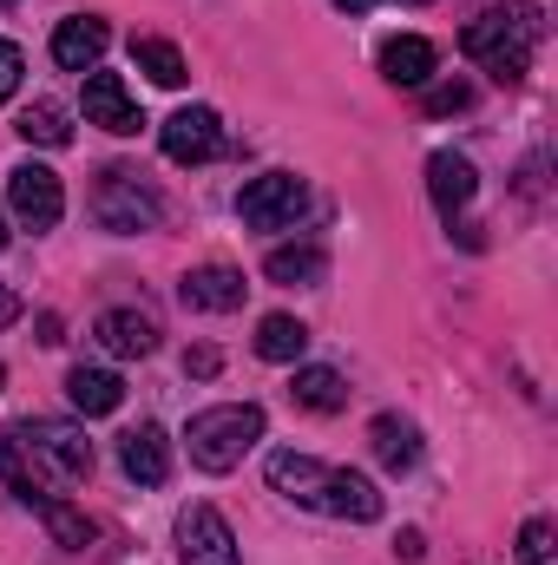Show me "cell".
I'll return each instance as SVG.
<instances>
[{
	"label": "cell",
	"mask_w": 558,
	"mask_h": 565,
	"mask_svg": "<svg viewBox=\"0 0 558 565\" xmlns=\"http://www.w3.org/2000/svg\"><path fill=\"white\" fill-rule=\"evenodd\" d=\"M264 408L257 402H224V408H197L191 427H184V440H191V460L204 467V473H230L257 440H264Z\"/></svg>",
	"instance_id": "cell-3"
},
{
	"label": "cell",
	"mask_w": 558,
	"mask_h": 565,
	"mask_svg": "<svg viewBox=\"0 0 558 565\" xmlns=\"http://www.w3.org/2000/svg\"><path fill=\"white\" fill-rule=\"evenodd\" d=\"M119 467L139 480V487H164L171 480V440L158 422H139L126 440H119Z\"/></svg>",
	"instance_id": "cell-15"
},
{
	"label": "cell",
	"mask_w": 558,
	"mask_h": 565,
	"mask_svg": "<svg viewBox=\"0 0 558 565\" xmlns=\"http://www.w3.org/2000/svg\"><path fill=\"white\" fill-rule=\"evenodd\" d=\"M302 349H309V329L296 316H264L257 322V355L264 362H302Z\"/></svg>",
	"instance_id": "cell-24"
},
{
	"label": "cell",
	"mask_w": 558,
	"mask_h": 565,
	"mask_svg": "<svg viewBox=\"0 0 558 565\" xmlns=\"http://www.w3.org/2000/svg\"><path fill=\"white\" fill-rule=\"evenodd\" d=\"M13 440L60 480V487H73V480H93V440L79 434L73 422H46V415H33V422L13 427Z\"/></svg>",
	"instance_id": "cell-5"
},
{
	"label": "cell",
	"mask_w": 558,
	"mask_h": 565,
	"mask_svg": "<svg viewBox=\"0 0 558 565\" xmlns=\"http://www.w3.org/2000/svg\"><path fill=\"white\" fill-rule=\"evenodd\" d=\"M473 191H480L473 158H460V151H433V158H427V198L440 204V217L466 211V204H473Z\"/></svg>",
	"instance_id": "cell-14"
},
{
	"label": "cell",
	"mask_w": 558,
	"mask_h": 565,
	"mask_svg": "<svg viewBox=\"0 0 558 565\" xmlns=\"http://www.w3.org/2000/svg\"><path fill=\"white\" fill-rule=\"evenodd\" d=\"M0 487H7L13 500L40 507V513L60 500V480H53V473H46V467H40V460H33L20 440H13V434H0Z\"/></svg>",
	"instance_id": "cell-12"
},
{
	"label": "cell",
	"mask_w": 558,
	"mask_h": 565,
	"mask_svg": "<svg viewBox=\"0 0 558 565\" xmlns=\"http://www.w3.org/2000/svg\"><path fill=\"white\" fill-rule=\"evenodd\" d=\"M264 473H270V487H277L282 500H296V507H315V513H329V520H355V526L382 520V493H375V480H368V473L329 467V460H315V454H296V447H277Z\"/></svg>",
	"instance_id": "cell-1"
},
{
	"label": "cell",
	"mask_w": 558,
	"mask_h": 565,
	"mask_svg": "<svg viewBox=\"0 0 558 565\" xmlns=\"http://www.w3.org/2000/svg\"><path fill=\"white\" fill-rule=\"evenodd\" d=\"M264 277L282 282V289H315V282L329 277V250L322 244H282V250H270Z\"/></svg>",
	"instance_id": "cell-17"
},
{
	"label": "cell",
	"mask_w": 558,
	"mask_h": 565,
	"mask_svg": "<svg viewBox=\"0 0 558 565\" xmlns=\"http://www.w3.org/2000/svg\"><path fill=\"white\" fill-rule=\"evenodd\" d=\"M106 46H112V26H106L99 13H73V20L53 26V60H60L66 73H93V66L106 60Z\"/></svg>",
	"instance_id": "cell-11"
},
{
	"label": "cell",
	"mask_w": 558,
	"mask_h": 565,
	"mask_svg": "<svg viewBox=\"0 0 558 565\" xmlns=\"http://www.w3.org/2000/svg\"><path fill=\"white\" fill-rule=\"evenodd\" d=\"M0 382H7V369H0Z\"/></svg>",
	"instance_id": "cell-33"
},
{
	"label": "cell",
	"mask_w": 558,
	"mask_h": 565,
	"mask_svg": "<svg viewBox=\"0 0 558 565\" xmlns=\"http://www.w3.org/2000/svg\"><path fill=\"white\" fill-rule=\"evenodd\" d=\"M184 369H191V375H217V349H191Z\"/></svg>",
	"instance_id": "cell-29"
},
{
	"label": "cell",
	"mask_w": 558,
	"mask_h": 565,
	"mask_svg": "<svg viewBox=\"0 0 558 565\" xmlns=\"http://www.w3.org/2000/svg\"><path fill=\"white\" fill-rule=\"evenodd\" d=\"M178 559L184 565H244L230 520H224L211 500H191V507L178 513Z\"/></svg>",
	"instance_id": "cell-7"
},
{
	"label": "cell",
	"mask_w": 558,
	"mask_h": 565,
	"mask_svg": "<svg viewBox=\"0 0 558 565\" xmlns=\"http://www.w3.org/2000/svg\"><path fill=\"white\" fill-rule=\"evenodd\" d=\"M302 204H309V184H302L296 171H264V178H250V184L237 191V217H244L250 231H282V224H296Z\"/></svg>",
	"instance_id": "cell-6"
},
{
	"label": "cell",
	"mask_w": 558,
	"mask_h": 565,
	"mask_svg": "<svg viewBox=\"0 0 558 565\" xmlns=\"http://www.w3.org/2000/svg\"><path fill=\"white\" fill-rule=\"evenodd\" d=\"M7 322H20V296H13V289L0 282V329H7Z\"/></svg>",
	"instance_id": "cell-30"
},
{
	"label": "cell",
	"mask_w": 558,
	"mask_h": 565,
	"mask_svg": "<svg viewBox=\"0 0 558 565\" xmlns=\"http://www.w3.org/2000/svg\"><path fill=\"white\" fill-rule=\"evenodd\" d=\"M473 106V86L466 79H453V86H433L427 93V113H466Z\"/></svg>",
	"instance_id": "cell-27"
},
{
	"label": "cell",
	"mask_w": 558,
	"mask_h": 565,
	"mask_svg": "<svg viewBox=\"0 0 558 565\" xmlns=\"http://www.w3.org/2000/svg\"><path fill=\"white\" fill-rule=\"evenodd\" d=\"M382 73H388V86H427V79H433V40L395 33V40L382 46Z\"/></svg>",
	"instance_id": "cell-18"
},
{
	"label": "cell",
	"mask_w": 558,
	"mask_h": 565,
	"mask_svg": "<svg viewBox=\"0 0 558 565\" xmlns=\"http://www.w3.org/2000/svg\"><path fill=\"white\" fill-rule=\"evenodd\" d=\"M552 559V520H526L519 526V565H546Z\"/></svg>",
	"instance_id": "cell-26"
},
{
	"label": "cell",
	"mask_w": 558,
	"mask_h": 565,
	"mask_svg": "<svg viewBox=\"0 0 558 565\" xmlns=\"http://www.w3.org/2000/svg\"><path fill=\"white\" fill-rule=\"evenodd\" d=\"M368 440H375V460H382L388 473H408V467L420 460V427L401 422V415H375Z\"/></svg>",
	"instance_id": "cell-20"
},
{
	"label": "cell",
	"mask_w": 558,
	"mask_h": 565,
	"mask_svg": "<svg viewBox=\"0 0 558 565\" xmlns=\"http://www.w3.org/2000/svg\"><path fill=\"white\" fill-rule=\"evenodd\" d=\"M0 250H7V217H0Z\"/></svg>",
	"instance_id": "cell-32"
},
{
	"label": "cell",
	"mask_w": 558,
	"mask_h": 565,
	"mask_svg": "<svg viewBox=\"0 0 558 565\" xmlns=\"http://www.w3.org/2000/svg\"><path fill=\"white\" fill-rule=\"evenodd\" d=\"M0 7H13V0H0Z\"/></svg>",
	"instance_id": "cell-34"
},
{
	"label": "cell",
	"mask_w": 558,
	"mask_h": 565,
	"mask_svg": "<svg viewBox=\"0 0 558 565\" xmlns=\"http://www.w3.org/2000/svg\"><path fill=\"white\" fill-rule=\"evenodd\" d=\"M335 7H342V13H368L375 0H335Z\"/></svg>",
	"instance_id": "cell-31"
},
{
	"label": "cell",
	"mask_w": 558,
	"mask_h": 565,
	"mask_svg": "<svg viewBox=\"0 0 558 565\" xmlns=\"http://www.w3.org/2000/svg\"><path fill=\"white\" fill-rule=\"evenodd\" d=\"M86 126H99V132H112V139H132L144 119H139V99L126 93V79L119 73H86Z\"/></svg>",
	"instance_id": "cell-10"
},
{
	"label": "cell",
	"mask_w": 558,
	"mask_h": 565,
	"mask_svg": "<svg viewBox=\"0 0 558 565\" xmlns=\"http://www.w3.org/2000/svg\"><path fill=\"white\" fill-rule=\"evenodd\" d=\"M132 66H139L151 86H184V79H191L184 53H178L171 40H132Z\"/></svg>",
	"instance_id": "cell-22"
},
{
	"label": "cell",
	"mask_w": 558,
	"mask_h": 565,
	"mask_svg": "<svg viewBox=\"0 0 558 565\" xmlns=\"http://www.w3.org/2000/svg\"><path fill=\"white\" fill-rule=\"evenodd\" d=\"M20 73H26V60H20V46L13 40H0V106L20 93Z\"/></svg>",
	"instance_id": "cell-28"
},
{
	"label": "cell",
	"mask_w": 558,
	"mask_h": 565,
	"mask_svg": "<svg viewBox=\"0 0 558 565\" xmlns=\"http://www.w3.org/2000/svg\"><path fill=\"white\" fill-rule=\"evenodd\" d=\"M20 139H26V145H46V151L73 145V119H66V106H53V99H33V106L20 113Z\"/></svg>",
	"instance_id": "cell-23"
},
{
	"label": "cell",
	"mask_w": 558,
	"mask_h": 565,
	"mask_svg": "<svg viewBox=\"0 0 558 565\" xmlns=\"http://www.w3.org/2000/svg\"><path fill=\"white\" fill-rule=\"evenodd\" d=\"M93 217H99V231H112V237H139V231H158V224H164V198L144 184V171L106 164L99 184H93Z\"/></svg>",
	"instance_id": "cell-4"
},
{
	"label": "cell",
	"mask_w": 558,
	"mask_h": 565,
	"mask_svg": "<svg viewBox=\"0 0 558 565\" xmlns=\"http://www.w3.org/2000/svg\"><path fill=\"white\" fill-rule=\"evenodd\" d=\"M93 335H99L106 355H126V362H139V355L158 349V322L139 316V309H106V316L93 322Z\"/></svg>",
	"instance_id": "cell-16"
},
{
	"label": "cell",
	"mask_w": 558,
	"mask_h": 565,
	"mask_svg": "<svg viewBox=\"0 0 558 565\" xmlns=\"http://www.w3.org/2000/svg\"><path fill=\"white\" fill-rule=\"evenodd\" d=\"M40 520H46V533H53V540H60L66 553H86V546H93V520H86L79 507H66V500H53V507H46Z\"/></svg>",
	"instance_id": "cell-25"
},
{
	"label": "cell",
	"mask_w": 558,
	"mask_h": 565,
	"mask_svg": "<svg viewBox=\"0 0 558 565\" xmlns=\"http://www.w3.org/2000/svg\"><path fill=\"white\" fill-rule=\"evenodd\" d=\"M7 204H13V217L40 237V231H53L60 217H66V191H60V171H46V164H13L7 171Z\"/></svg>",
	"instance_id": "cell-8"
},
{
	"label": "cell",
	"mask_w": 558,
	"mask_h": 565,
	"mask_svg": "<svg viewBox=\"0 0 558 565\" xmlns=\"http://www.w3.org/2000/svg\"><path fill=\"white\" fill-rule=\"evenodd\" d=\"M546 20H539V0H506L493 13H480L466 33H460V53L480 60L500 86H519L526 66H533V46H539Z\"/></svg>",
	"instance_id": "cell-2"
},
{
	"label": "cell",
	"mask_w": 558,
	"mask_h": 565,
	"mask_svg": "<svg viewBox=\"0 0 558 565\" xmlns=\"http://www.w3.org/2000/svg\"><path fill=\"white\" fill-rule=\"evenodd\" d=\"M66 402H73L79 415H112V408L126 402V382H119L112 369H86V362H79V369L66 375Z\"/></svg>",
	"instance_id": "cell-19"
},
{
	"label": "cell",
	"mask_w": 558,
	"mask_h": 565,
	"mask_svg": "<svg viewBox=\"0 0 558 565\" xmlns=\"http://www.w3.org/2000/svg\"><path fill=\"white\" fill-rule=\"evenodd\" d=\"M158 145H164L171 164H204V158L224 151V119H217L211 106H178V113L164 119Z\"/></svg>",
	"instance_id": "cell-9"
},
{
	"label": "cell",
	"mask_w": 558,
	"mask_h": 565,
	"mask_svg": "<svg viewBox=\"0 0 558 565\" xmlns=\"http://www.w3.org/2000/svg\"><path fill=\"white\" fill-rule=\"evenodd\" d=\"M289 395H296V408H309V415H335V408H348V382H342L335 369H296Z\"/></svg>",
	"instance_id": "cell-21"
},
{
	"label": "cell",
	"mask_w": 558,
	"mask_h": 565,
	"mask_svg": "<svg viewBox=\"0 0 558 565\" xmlns=\"http://www.w3.org/2000/svg\"><path fill=\"white\" fill-rule=\"evenodd\" d=\"M244 270H230V264H204V270H191V277L178 282V296H184V309H197V316H230V309H244Z\"/></svg>",
	"instance_id": "cell-13"
}]
</instances>
